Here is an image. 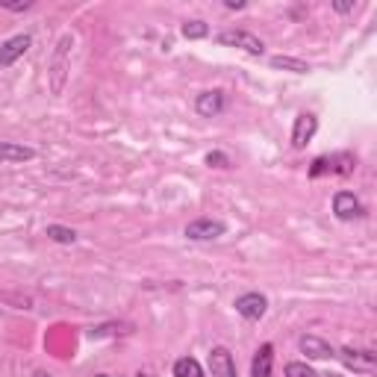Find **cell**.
Listing matches in <instances>:
<instances>
[{
    "label": "cell",
    "mask_w": 377,
    "mask_h": 377,
    "mask_svg": "<svg viewBox=\"0 0 377 377\" xmlns=\"http://www.w3.org/2000/svg\"><path fill=\"white\" fill-rule=\"evenodd\" d=\"M318 377H342V374H318Z\"/></svg>",
    "instance_id": "cell-27"
},
{
    "label": "cell",
    "mask_w": 377,
    "mask_h": 377,
    "mask_svg": "<svg viewBox=\"0 0 377 377\" xmlns=\"http://www.w3.org/2000/svg\"><path fill=\"white\" fill-rule=\"evenodd\" d=\"M327 171H333L330 156H318L315 163H313V168H310V177H321V174H327Z\"/></svg>",
    "instance_id": "cell-21"
},
{
    "label": "cell",
    "mask_w": 377,
    "mask_h": 377,
    "mask_svg": "<svg viewBox=\"0 0 377 377\" xmlns=\"http://www.w3.org/2000/svg\"><path fill=\"white\" fill-rule=\"evenodd\" d=\"M71 47H74V35L65 33L62 39L53 47V57L47 65V83H50V95H62L65 83H68V71H71Z\"/></svg>",
    "instance_id": "cell-1"
},
{
    "label": "cell",
    "mask_w": 377,
    "mask_h": 377,
    "mask_svg": "<svg viewBox=\"0 0 377 377\" xmlns=\"http://www.w3.org/2000/svg\"><path fill=\"white\" fill-rule=\"evenodd\" d=\"M33 377H50V374H47V371H35Z\"/></svg>",
    "instance_id": "cell-25"
},
{
    "label": "cell",
    "mask_w": 377,
    "mask_h": 377,
    "mask_svg": "<svg viewBox=\"0 0 377 377\" xmlns=\"http://www.w3.org/2000/svg\"><path fill=\"white\" fill-rule=\"evenodd\" d=\"M207 166H209V168H230L233 163H230V156H227V153H221V151H209V153H207Z\"/></svg>",
    "instance_id": "cell-20"
},
{
    "label": "cell",
    "mask_w": 377,
    "mask_h": 377,
    "mask_svg": "<svg viewBox=\"0 0 377 377\" xmlns=\"http://www.w3.org/2000/svg\"><path fill=\"white\" fill-rule=\"evenodd\" d=\"M35 159V151L30 145H18V141H0V163H30Z\"/></svg>",
    "instance_id": "cell-13"
},
{
    "label": "cell",
    "mask_w": 377,
    "mask_h": 377,
    "mask_svg": "<svg viewBox=\"0 0 377 377\" xmlns=\"http://www.w3.org/2000/svg\"><path fill=\"white\" fill-rule=\"evenodd\" d=\"M30 45H33V39L27 33H18V35H12V39H6L4 45H0V68H12L30 50Z\"/></svg>",
    "instance_id": "cell-6"
},
{
    "label": "cell",
    "mask_w": 377,
    "mask_h": 377,
    "mask_svg": "<svg viewBox=\"0 0 377 377\" xmlns=\"http://www.w3.org/2000/svg\"><path fill=\"white\" fill-rule=\"evenodd\" d=\"M330 163H333V171L336 174H351L354 171V156L351 153H339V156L330 159Z\"/></svg>",
    "instance_id": "cell-18"
},
{
    "label": "cell",
    "mask_w": 377,
    "mask_h": 377,
    "mask_svg": "<svg viewBox=\"0 0 377 377\" xmlns=\"http://www.w3.org/2000/svg\"><path fill=\"white\" fill-rule=\"evenodd\" d=\"M209 371H212V377H239V369H236V360H233L230 348L215 345L209 351Z\"/></svg>",
    "instance_id": "cell-8"
},
{
    "label": "cell",
    "mask_w": 377,
    "mask_h": 377,
    "mask_svg": "<svg viewBox=\"0 0 377 377\" xmlns=\"http://www.w3.org/2000/svg\"><path fill=\"white\" fill-rule=\"evenodd\" d=\"M236 313L245 318V321H260L265 313H268V298L262 292H245L236 298Z\"/></svg>",
    "instance_id": "cell-5"
},
{
    "label": "cell",
    "mask_w": 377,
    "mask_h": 377,
    "mask_svg": "<svg viewBox=\"0 0 377 377\" xmlns=\"http://www.w3.org/2000/svg\"><path fill=\"white\" fill-rule=\"evenodd\" d=\"M333 215L339 221H354L363 215V204L354 192H336L333 195Z\"/></svg>",
    "instance_id": "cell-7"
},
{
    "label": "cell",
    "mask_w": 377,
    "mask_h": 377,
    "mask_svg": "<svg viewBox=\"0 0 377 377\" xmlns=\"http://www.w3.org/2000/svg\"><path fill=\"white\" fill-rule=\"evenodd\" d=\"M268 65H272L274 71H292V74H310V71H313L310 62L295 59V57H272Z\"/></svg>",
    "instance_id": "cell-14"
},
{
    "label": "cell",
    "mask_w": 377,
    "mask_h": 377,
    "mask_svg": "<svg viewBox=\"0 0 377 377\" xmlns=\"http://www.w3.org/2000/svg\"><path fill=\"white\" fill-rule=\"evenodd\" d=\"M186 239L192 242H212V239H221L227 233V224L219 219H195L186 224Z\"/></svg>",
    "instance_id": "cell-3"
},
{
    "label": "cell",
    "mask_w": 377,
    "mask_h": 377,
    "mask_svg": "<svg viewBox=\"0 0 377 377\" xmlns=\"http://www.w3.org/2000/svg\"><path fill=\"white\" fill-rule=\"evenodd\" d=\"M272 371H274V345L265 342L254 354V363H250V377H272Z\"/></svg>",
    "instance_id": "cell-12"
},
{
    "label": "cell",
    "mask_w": 377,
    "mask_h": 377,
    "mask_svg": "<svg viewBox=\"0 0 377 377\" xmlns=\"http://www.w3.org/2000/svg\"><path fill=\"white\" fill-rule=\"evenodd\" d=\"M207 35H209V27H207L204 21H186V24H183V39H189V42L207 39Z\"/></svg>",
    "instance_id": "cell-17"
},
{
    "label": "cell",
    "mask_w": 377,
    "mask_h": 377,
    "mask_svg": "<svg viewBox=\"0 0 377 377\" xmlns=\"http://www.w3.org/2000/svg\"><path fill=\"white\" fill-rule=\"evenodd\" d=\"M215 39H219V45L239 47V50L250 53V57H262V53H265L262 39H260V35H254V33H248V30H221Z\"/></svg>",
    "instance_id": "cell-2"
},
{
    "label": "cell",
    "mask_w": 377,
    "mask_h": 377,
    "mask_svg": "<svg viewBox=\"0 0 377 377\" xmlns=\"http://www.w3.org/2000/svg\"><path fill=\"white\" fill-rule=\"evenodd\" d=\"M227 9H245V0H227Z\"/></svg>",
    "instance_id": "cell-24"
},
{
    "label": "cell",
    "mask_w": 377,
    "mask_h": 377,
    "mask_svg": "<svg viewBox=\"0 0 377 377\" xmlns=\"http://www.w3.org/2000/svg\"><path fill=\"white\" fill-rule=\"evenodd\" d=\"M301 354H307L310 360H330V356H336V348L327 342V339H321V336H301Z\"/></svg>",
    "instance_id": "cell-10"
},
{
    "label": "cell",
    "mask_w": 377,
    "mask_h": 377,
    "mask_svg": "<svg viewBox=\"0 0 377 377\" xmlns=\"http://www.w3.org/2000/svg\"><path fill=\"white\" fill-rule=\"evenodd\" d=\"M174 377H204V369L195 356H180L174 363Z\"/></svg>",
    "instance_id": "cell-15"
},
{
    "label": "cell",
    "mask_w": 377,
    "mask_h": 377,
    "mask_svg": "<svg viewBox=\"0 0 377 377\" xmlns=\"http://www.w3.org/2000/svg\"><path fill=\"white\" fill-rule=\"evenodd\" d=\"M227 110V95L221 88H209V92H201L195 98V112L201 118H219Z\"/></svg>",
    "instance_id": "cell-4"
},
{
    "label": "cell",
    "mask_w": 377,
    "mask_h": 377,
    "mask_svg": "<svg viewBox=\"0 0 377 377\" xmlns=\"http://www.w3.org/2000/svg\"><path fill=\"white\" fill-rule=\"evenodd\" d=\"M33 6V0H0V9H9V12H27Z\"/></svg>",
    "instance_id": "cell-22"
},
{
    "label": "cell",
    "mask_w": 377,
    "mask_h": 377,
    "mask_svg": "<svg viewBox=\"0 0 377 377\" xmlns=\"http://www.w3.org/2000/svg\"><path fill=\"white\" fill-rule=\"evenodd\" d=\"M136 377H153V374H148V371H141V374H136Z\"/></svg>",
    "instance_id": "cell-26"
},
{
    "label": "cell",
    "mask_w": 377,
    "mask_h": 377,
    "mask_svg": "<svg viewBox=\"0 0 377 377\" xmlns=\"http://www.w3.org/2000/svg\"><path fill=\"white\" fill-rule=\"evenodd\" d=\"M333 9L345 15V12H354V4H351V0H336V4H333Z\"/></svg>",
    "instance_id": "cell-23"
},
{
    "label": "cell",
    "mask_w": 377,
    "mask_h": 377,
    "mask_svg": "<svg viewBox=\"0 0 377 377\" xmlns=\"http://www.w3.org/2000/svg\"><path fill=\"white\" fill-rule=\"evenodd\" d=\"M98 377H110V374H98Z\"/></svg>",
    "instance_id": "cell-28"
},
{
    "label": "cell",
    "mask_w": 377,
    "mask_h": 377,
    "mask_svg": "<svg viewBox=\"0 0 377 377\" xmlns=\"http://www.w3.org/2000/svg\"><path fill=\"white\" fill-rule=\"evenodd\" d=\"M336 356L354 371H371L377 363L374 351H356V348H342V351H336Z\"/></svg>",
    "instance_id": "cell-11"
},
{
    "label": "cell",
    "mask_w": 377,
    "mask_h": 377,
    "mask_svg": "<svg viewBox=\"0 0 377 377\" xmlns=\"http://www.w3.org/2000/svg\"><path fill=\"white\" fill-rule=\"evenodd\" d=\"M47 239L53 242H59V245H74L77 242V230H71V227H62V224H47Z\"/></svg>",
    "instance_id": "cell-16"
},
{
    "label": "cell",
    "mask_w": 377,
    "mask_h": 377,
    "mask_svg": "<svg viewBox=\"0 0 377 377\" xmlns=\"http://www.w3.org/2000/svg\"><path fill=\"white\" fill-rule=\"evenodd\" d=\"M315 130H318V118L313 112H301L295 118V127H292V148L303 151V148H307V141H313Z\"/></svg>",
    "instance_id": "cell-9"
},
{
    "label": "cell",
    "mask_w": 377,
    "mask_h": 377,
    "mask_svg": "<svg viewBox=\"0 0 377 377\" xmlns=\"http://www.w3.org/2000/svg\"><path fill=\"white\" fill-rule=\"evenodd\" d=\"M283 374H286V377H318L307 363H289V366L283 369Z\"/></svg>",
    "instance_id": "cell-19"
}]
</instances>
